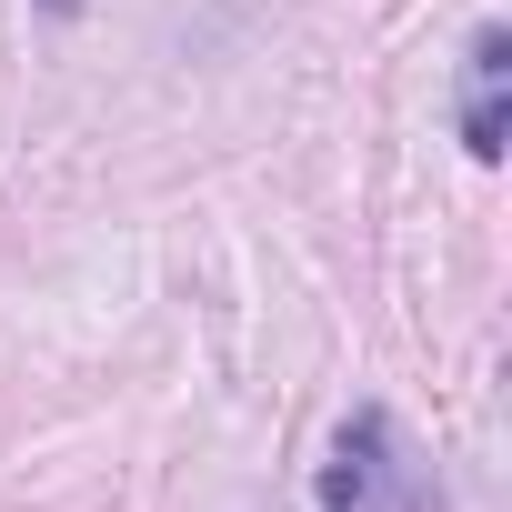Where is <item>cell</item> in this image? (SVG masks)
<instances>
[{"instance_id": "7a4b0ae2", "label": "cell", "mask_w": 512, "mask_h": 512, "mask_svg": "<svg viewBox=\"0 0 512 512\" xmlns=\"http://www.w3.org/2000/svg\"><path fill=\"white\" fill-rule=\"evenodd\" d=\"M502 101H512V41L482 31L472 71H462V141H472V161H502Z\"/></svg>"}, {"instance_id": "6da1fadb", "label": "cell", "mask_w": 512, "mask_h": 512, "mask_svg": "<svg viewBox=\"0 0 512 512\" xmlns=\"http://www.w3.org/2000/svg\"><path fill=\"white\" fill-rule=\"evenodd\" d=\"M392 492H402V462H392V432H382V412L342 422V442H332V472H322V512H382Z\"/></svg>"}, {"instance_id": "3957f363", "label": "cell", "mask_w": 512, "mask_h": 512, "mask_svg": "<svg viewBox=\"0 0 512 512\" xmlns=\"http://www.w3.org/2000/svg\"><path fill=\"white\" fill-rule=\"evenodd\" d=\"M51 11H81V0H51Z\"/></svg>"}]
</instances>
